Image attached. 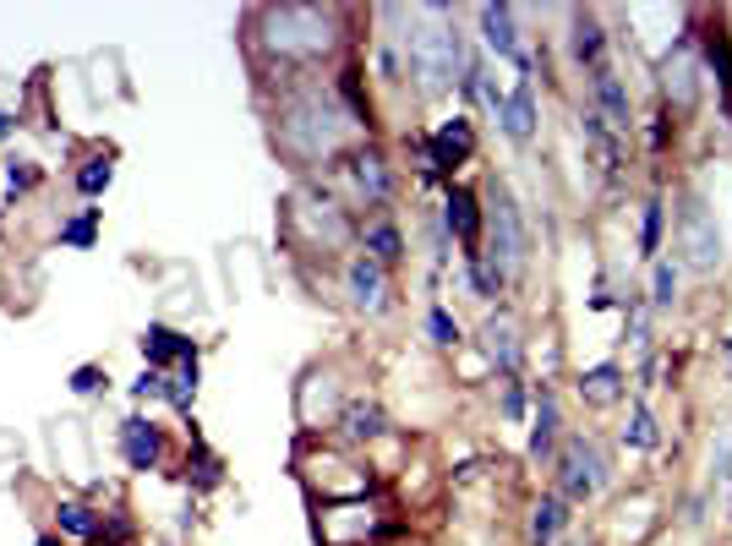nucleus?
Instances as JSON below:
<instances>
[{
	"label": "nucleus",
	"instance_id": "f257e3e1",
	"mask_svg": "<svg viewBox=\"0 0 732 546\" xmlns=\"http://www.w3.org/2000/svg\"><path fill=\"white\" fill-rule=\"evenodd\" d=\"M280 148L301 159V164H317V159H334L350 136H356V116H345L339 105H334V94H323V88H301L285 99V110H280Z\"/></svg>",
	"mask_w": 732,
	"mask_h": 546
},
{
	"label": "nucleus",
	"instance_id": "f03ea898",
	"mask_svg": "<svg viewBox=\"0 0 732 546\" xmlns=\"http://www.w3.org/2000/svg\"><path fill=\"white\" fill-rule=\"evenodd\" d=\"M258 44L280 66H312L339 44V17L323 6H269L258 11Z\"/></svg>",
	"mask_w": 732,
	"mask_h": 546
},
{
	"label": "nucleus",
	"instance_id": "7ed1b4c3",
	"mask_svg": "<svg viewBox=\"0 0 732 546\" xmlns=\"http://www.w3.org/2000/svg\"><path fill=\"white\" fill-rule=\"evenodd\" d=\"M405 55H411V77H416L422 94H448L454 83H465V44L448 22V6H416L411 11Z\"/></svg>",
	"mask_w": 732,
	"mask_h": 546
},
{
	"label": "nucleus",
	"instance_id": "20e7f679",
	"mask_svg": "<svg viewBox=\"0 0 732 546\" xmlns=\"http://www.w3.org/2000/svg\"><path fill=\"white\" fill-rule=\"evenodd\" d=\"M678 263L689 273L722 269V230H717V219H711V208L700 197L678 203Z\"/></svg>",
	"mask_w": 732,
	"mask_h": 546
},
{
	"label": "nucleus",
	"instance_id": "39448f33",
	"mask_svg": "<svg viewBox=\"0 0 732 546\" xmlns=\"http://www.w3.org/2000/svg\"><path fill=\"white\" fill-rule=\"evenodd\" d=\"M487 230H492V252H481L487 258V269L498 273H514L525 269V219H520V208H514V197L503 192V186H492L487 192Z\"/></svg>",
	"mask_w": 732,
	"mask_h": 546
},
{
	"label": "nucleus",
	"instance_id": "423d86ee",
	"mask_svg": "<svg viewBox=\"0 0 732 546\" xmlns=\"http://www.w3.org/2000/svg\"><path fill=\"white\" fill-rule=\"evenodd\" d=\"M601 481H607V465H601V454H596V443L586 437H569V448H564V503H586L601 492Z\"/></svg>",
	"mask_w": 732,
	"mask_h": 546
},
{
	"label": "nucleus",
	"instance_id": "0eeeda50",
	"mask_svg": "<svg viewBox=\"0 0 732 546\" xmlns=\"http://www.w3.org/2000/svg\"><path fill=\"white\" fill-rule=\"evenodd\" d=\"M470 153H476V132H470V121H465V116L443 121L438 132L427 136V170H433V175H454Z\"/></svg>",
	"mask_w": 732,
	"mask_h": 546
},
{
	"label": "nucleus",
	"instance_id": "6e6552de",
	"mask_svg": "<svg viewBox=\"0 0 732 546\" xmlns=\"http://www.w3.org/2000/svg\"><path fill=\"white\" fill-rule=\"evenodd\" d=\"M590 94H596V116H601L612 132H629V88L618 83L612 66H596V72H590Z\"/></svg>",
	"mask_w": 732,
	"mask_h": 546
},
{
	"label": "nucleus",
	"instance_id": "1a4fd4ad",
	"mask_svg": "<svg viewBox=\"0 0 732 546\" xmlns=\"http://www.w3.org/2000/svg\"><path fill=\"white\" fill-rule=\"evenodd\" d=\"M345 279H350V301H356L361 312H383V306H389V269H383V263H372L367 252L350 263Z\"/></svg>",
	"mask_w": 732,
	"mask_h": 546
},
{
	"label": "nucleus",
	"instance_id": "9d476101",
	"mask_svg": "<svg viewBox=\"0 0 732 546\" xmlns=\"http://www.w3.org/2000/svg\"><path fill=\"white\" fill-rule=\"evenodd\" d=\"M580 400L590 410H612L629 400V383H623V367L618 361H601V367H590L586 378H580Z\"/></svg>",
	"mask_w": 732,
	"mask_h": 546
},
{
	"label": "nucleus",
	"instance_id": "9b49d317",
	"mask_svg": "<svg viewBox=\"0 0 732 546\" xmlns=\"http://www.w3.org/2000/svg\"><path fill=\"white\" fill-rule=\"evenodd\" d=\"M498 121H503V136H509V142H531V136H536V94H531V77H520V88L503 94Z\"/></svg>",
	"mask_w": 732,
	"mask_h": 546
},
{
	"label": "nucleus",
	"instance_id": "f8f14e48",
	"mask_svg": "<svg viewBox=\"0 0 732 546\" xmlns=\"http://www.w3.org/2000/svg\"><path fill=\"white\" fill-rule=\"evenodd\" d=\"M476 17H481V39H487V50H492V55H503V61H520L514 6H481Z\"/></svg>",
	"mask_w": 732,
	"mask_h": 546
},
{
	"label": "nucleus",
	"instance_id": "ddd939ff",
	"mask_svg": "<svg viewBox=\"0 0 732 546\" xmlns=\"http://www.w3.org/2000/svg\"><path fill=\"white\" fill-rule=\"evenodd\" d=\"M121 454H127V465H132V470H153V465H159V454H164L159 426H148V421H121Z\"/></svg>",
	"mask_w": 732,
	"mask_h": 546
},
{
	"label": "nucleus",
	"instance_id": "4468645a",
	"mask_svg": "<svg viewBox=\"0 0 732 546\" xmlns=\"http://www.w3.org/2000/svg\"><path fill=\"white\" fill-rule=\"evenodd\" d=\"M443 225H448L465 247H476V236H481V203H476L470 186H454V192H448V203H443Z\"/></svg>",
	"mask_w": 732,
	"mask_h": 546
},
{
	"label": "nucleus",
	"instance_id": "2eb2a0df",
	"mask_svg": "<svg viewBox=\"0 0 732 546\" xmlns=\"http://www.w3.org/2000/svg\"><path fill=\"white\" fill-rule=\"evenodd\" d=\"M143 356H148V367L159 372L164 361H197V345H192L186 334H175V328L153 323V328L143 334Z\"/></svg>",
	"mask_w": 732,
	"mask_h": 546
},
{
	"label": "nucleus",
	"instance_id": "dca6fc26",
	"mask_svg": "<svg viewBox=\"0 0 732 546\" xmlns=\"http://www.w3.org/2000/svg\"><path fill=\"white\" fill-rule=\"evenodd\" d=\"M350 175H356V186H361L372 203H389L394 175H389V164H383V153H378V148H361V153L350 159Z\"/></svg>",
	"mask_w": 732,
	"mask_h": 546
},
{
	"label": "nucleus",
	"instance_id": "f3484780",
	"mask_svg": "<svg viewBox=\"0 0 732 546\" xmlns=\"http://www.w3.org/2000/svg\"><path fill=\"white\" fill-rule=\"evenodd\" d=\"M339 432H345V443H372V437L389 432V415L372 405V400H350V405H345V421H339Z\"/></svg>",
	"mask_w": 732,
	"mask_h": 546
},
{
	"label": "nucleus",
	"instance_id": "a211bd4d",
	"mask_svg": "<svg viewBox=\"0 0 732 546\" xmlns=\"http://www.w3.org/2000/svg\"><path fill=\"white\" fill-rule=\"evenodd\" d=\"M481 339H487V356L498 361V372H520V339H514V323L509 317H492L487 328H481Z\"/></svg>",
	"mask_w": 732,
	"mask_h": 546
},
{
	"label": "nucleus",
	"instance_id": "6ab92c4d",
	"mask_svg": "<svg viewBox=\"0 0 732 546\" xmlns=\"http://www.w3.org/2000/svg\"><path fill=\"white\" fill-rule=\"evenodd\" d=\"M564 525H569V503H564V498H542L536 514H531V542L553 546L558 536H564Z\"/></svg>",
	"mask_w": 732,
	"mask_h": 546
},
{
	"label": "nucleus",
	"instance_id": "aec40b11",
	"mask_svg": "<svg viewBox=\"0 0 732 546\" xmlns=\"http://www.w3.org/2000/svg\"><path fill=\"white\" fill-rule=\"evenodd\" d=\"M553 443H558V400L542 389L536 394V421H531V459L553 454Z\"/></svg>",
	"mask_w": 732,
	"mask_h": 546
},
{
	"label": "nucleus",
	"instance_id": "412c9836",
	"mask_svg": "<svg viewBox=\"0 0 732 546\" xmlns=\"http://www.w3.org/2000/svg\"><path fill=\"white\" fill-rule=\"evenodd\" d=\"M367 258L383 263V269H394V263L405 258V236H400V225H389V219L367 225Z\"/></svg>",
	"mask_w": 732,
	"mask_h": 546
},
{
	"label": "nucleus",
	"instance_id": "4be33fe9",
	"mask_svg": "<svg viewBox=\"0 0 732 546\" xmlns=\"http://www.w3.org/2000/svg\"><path fill=\"white\" fill-rule=\"evenodd\" d=\"M623 443H629V448H656V443H662V432H656V415H651V405H645V400H634V405H629Z\"/></svg>",
	"mask_w": 732,
	"mask_h": 546
},
{
	"label": "nucleus",
	"instance_id": "5701e85b",
	"mask_svg": "<svg viewBox=\"0 0 732 546\" xmlns=\"http://www.w3.org/2000/svg\"><path fill=\"white\" fill-rule=\"evenodd\" d=\"M586 142H590V148H596V159H601V170L612 175V170H618V136L607 132V121H601L596 110H586Z\"/></svg>",
	"mask_w": 732,
	"mask_h": 546
},
{
	"label": "nucleus",
	"instance_id": "b1692460",
	"mask_svg": "<svg viewBox=\"0 0 732 546\" xmlns=\"http://www.w3.org/2000/svg\"><path fill=\"white\" fill-rule=\"evenodd\" d=\"M601 50H607V33H601V22L596 17H575V55L590 61V66H601Z\"/></svg>",
	"mask_w": 732,
	"mask_h": 546
},
{
	"label": "nucleus",
	"instance_id": "393cba45",
	"mask_svg": "<svg viewBox=\"0 0 732 546\" xmlns=\"http://www.w3.org/2000/svg\"><path fill=\"white\" fill-rule=\"evenodd\" d=\"M662 225H667V203L651 197V203H645V225H640V252H645V258L662 252Z\"/></svg>",
	"mask_w": 732,
	"mask_h": 546
},
{
	"label": "nucleus",
	"instance_id": "a878e982",
	"mask_svg": "<svg viewBox=\"0 0 732 546\" xmlns=\"http://www.w3.org/2000/svg\"><path fill=\"white\" fill-rule=\"evenodd\" d=\"M164 400L175 410H192V400H197V361H181V372L164 383Z\"/></svg>",
	"mask_w": 732,
	"mask_h": 546
},
{
	"label": "nucleus",
	"instance_id": "bb28decb",
	"mask_svg": "<svg viewBox=\"0 0 732 546\" xmlns=\"http://www.w3.org/2000/svg\"><path fill=\"white\" fill-rule=\"evenodd\" d=\"M110 181H116V164H110V159H88V164L77 170V192H83V197H99Z\"/></svg>",
	"mask_w": 732,
	"mask_h": 546
},
{
	"label": "nucleus",
	"instance_id": "cd10ccee",
	"mask_svg": "<svg viewBox=\"0 0 732 546\" xmlns=\"http://www.w3.org/2000/svg\"><path fill=\"white\" fill-rule=\"evenodd\" d=\"M55 514H61V531L66 536H99V520H94L88 503H61Z\"/></svg>",
	"mask_w": 732,
	"mask_h": 546
},
{
	"label": "nucleus",
	"instance_id": "c85d7f7f",
	"mask_svg": "<svg viewBox=\"0 0 732 546\" xmlns=\"http://www.w3.org/2000/svg\"><path fill=\"white\" fill-rule=\"evenodd\" d=\"M673 301H678V269L673 263H656V273H651V306L667 312Z\"/></svg>",
	"mask_w": 732,
	"mask_h": 546
},
{
	"label": "nucleus",
	"instance_id": "c756f323",
	"mask_svg": "<svg viewBox=\"0 0 732 546\" xmlns=\"http://www.w3.org/2000/svg\"><path fill=\"white\" fill-rule=\"evenodd\" d=\"M94 236H99V214H94V208L61 225V241H66V247H94Z\"/></svg>",
	"mask_w": 732,
	"mask_h": 546
},
{
	"label": "nucleus",
	"instance_id": "7c9ffc66",
	"mask_svg": "<svg viewBox=\"0 0 732 546\" xmlns=\"http://www.w3.org/2000/svg\"><path fill=\"white\" fill-rule=\"evenodd\" d=\"M427 328H433V339H438L443 350H448V345H459V323H454L443 306H433V312H427Z\"/></svg>",
	"mask_w": 732,
	"mask_h": 546
},
{
	"label": "nucleus",
	"instance_id": "2f4dec72",
	"mask_svg": "<svg viewBox=\"0 0 732 546\" xmlns=\"http://www.w3.org/2000/svg\"><path fill=\"white\" fill-rule=\"evenodd\" d=\"M132 394H138V400H164V378H159V372H153V367H148L143 378H138V383H132Z\"/></svg>",
	"mask_w": 732,
	"mask_h": 546
},
{
	"label": "nucleus",
	"instance_id": "473e14b6",
	"mask_svg": "<svg viewBox=\"0 0 732 546\" xmlns=\"http://www.w3.org/2000/svg\"><path fill=\"white\" fill-rule=\"evenodd\" d=\"M503 415H509V421H520V415H525V389H520V383H509V394H503Z\"/></svg>",
	"mask_w": 732,
	"mask_h": 546
},
{
	"label": "nucleus",
	"instance_id": "72a5a7b5",
	"mask_svg": "<svg viewBox=\"0 0 732 546\" xmlns=\"http://www.w3.org/2000/svg\"><path fill=\"white\" fill-rule=\"evenodd\" d=\"M99 383H105V378H99V367H83V372L72 378V389H77V394H99Z\"/></svg>",
	"mask_w": 732,
	"mask_h": 546
},
{
	"label": "nucleus",
	"instance_id": "f704fd0d",
	"mask_svg": "<svg viewBox=\"0 0 732 546\" xmlns=\"http://www.w3.org/2000/svg\"><path fill=\"white\" fill-rule=\"evenodd\" d=\"M33 181H39V170H33V164H11V192H28Z\"/></svg>",
	"mask_w": 732,
	"mask_h": 546
},
{
	"label": "nucleus",
	"instance_id": "c9c22d12",
	"mask_svg": "<svg viewBox=\"0 0 732 546\" xmlns=\"http://www.w3.org/2000/svg\"><path fill=\"white\" fill-rule=\"evenodd\" d=\"M717 476H728V481H732V437L717 448Z\"/></svg>",
	"mask_w": 732,
	"mask_h": 546
},
{
	"label": "nucleus",
	"instance_id": "e433bc0d",
	"mask_svg": "<svg viewBox=\"0 0 732 546\" xmlns=\"http://www.w3.org/2000/svg\"><path fill=\"white\" fill-rule=\"evenodd\" d=\"M6 136H11V116H0V142H6Z\"/></svg>",
	"mask_w": 732,
	"mask_h": 546
},
{
	"label": "nucleus",
	"instance_id": "4c0bfd02",
	"mask_svg": "<svg viewBox=\"0 0 732 546\" xmlns=\"http://www.w3.org/2000/svg\"><path fill=\"white\" fill-rule=\"evenodd\" d=\"M39 546H55V542H39Z\"/></svg>",
	"mask_w": 732,
	"mask_h": 546
}]
</instances>
